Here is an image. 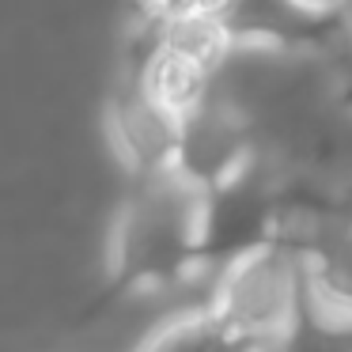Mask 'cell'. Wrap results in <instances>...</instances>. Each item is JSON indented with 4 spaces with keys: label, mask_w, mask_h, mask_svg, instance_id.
Wrapping results in <instances>:
<instances>
[{
    "label": "cell",
    "mask_w": 352,
    "mask_h": 352,
    "mask_svg": "<svg viewBox=\"0 0 352 352\" xmlns=\"http://www.w3.org/2000/svg\"><path fill=\"white\" fill-rule=\"evenodd\" d=\"M178 125H182V118L170 114L167 107H160L133 76L114 95L107 114L110 144H114L118 160L125 163V170L133 178L175 167Z\"/></svg>",
    "instance_id": "obj_4"
},
{
    "label": "cell",
    "mask_w": 352,
    "mask_h": 352,
    "mask_svg": "<svg viewBox=\"0 0 352 352\" xmlns=\"http://www.w3.org/2000/svg\"><path fill=\"white\" fill-rule=\"evenodd\" d=\"M254 155H258V144H254L250 122L216 99H205L178 125L175 170L190 178L197 190H212V186L228 182Z\"/></svg>",
    "instance_id": "obj_3"
},
{
    "label": "cell",
    "mask_w": 352,
    "mask_h": 352,
    "mask_svg": "<svg viewBox=\"0 0 352 352\" xmlns=\"http://www.w3.org/2000/svg\"><path fill=\"white\" fill-rule=\"evenodd\" d=\"M148 12V19L155 23H167V19H178V16H190L197 8V0H140Z\"/></svg>",
    "instance_id": "obj_7"
},
{
    "label": "cell",
    "mask_w": 352,
    "mask_h": 352,
    "mask_svg": "<svg viewBox=\"0 0 352 352\" xmlns=\"http://www.w3.org/2000/svg\"><path fill=\"white\" fill-rule=\"evenodd\" d=\"M349 19H352V8H349Z\"/></svg>",
    "instance_id": "obj_10"
},
{
    "label": "cell",
    "mask_w": 352,
    "mask_h": 352,
    "mask_svg": "<svg viewBox=\"0 0 352 352\" xmlns=\"http://www.w3.org/2000/svg\"><path fill=\"white\" fill-rule=\"evenodd\" d=\"M307 261L284 243H269L254 254L212 269L208 314L246 349L276 344L303 311Z\"/></svg>",
    "instance_id": "obj_2"
},
{
    "label": "cell",
    "mask_w": 352,
    "mask_h": 352,
    "mask_svg": "<svg viewBox=\"0 0 352 352\" xmlns=\"http://www.w3.org/2000/svg\"><path fill=\"white\" fill-rule=\"evenodd\" d=\"M155 34H160V50H167L175 57H186V61H193L205 72L220 69V61L231 50V34L223 27V19L197 16V12L167 19V23H155Z\"/></svg>",
    "instance_id": "obj_5"
},
{
    "label": "cell",
    "mask_w": 352,
    "mask_h": 352,
    "mask_svg": "<svg viewBox=\"0 0 352 352\" xmlns=\"http://www.w3.org/2000/svg\"><path fill=\"white\" fill-rule=\"evenodd\" d=\"M299 8L314 19H337V16H349L352 0H296Z\"/></svg>",
    "instance_id": "obj_8"
},
{
    "label": "cell",
    "mask_w": 352,
    "mask_h": 352,
    "mask_svg": "<svg viewBox=\"0 0 352 352\" xmlns=\"http://www.w3.org/2000/svg\"><path fill=\"white\" fill-rule=\"evenodd\" d=\"M201 205L205 190L175 167L137 175L122 201L110 239V269L125 292H167L201 265Z\"/></svg>",
    "instance_id": "obj_1"
},
{
    "label": "cell",
    "mask_w": 352,
    "mask_h": 352,
    "mask_svg": "<svg viewBox=\"0 0 352 352\" xmlns=\"http://www.w3.org/2000/svg\"><path fill=\"white\" fill-rule=\"evenodd\" d=\"M250 352H276V344H265V349H250Z\"/></svg>",
    "instance_id": "obj_9"
},
{
    "label": "cell",
    "mask_w": 352,
    "mask_h": 352,
    "mask_svg": "<svg viewBox=\"0 0 352 352\" xmlns=\"http://www.w3.org/2000/svg\"><path fill=\"white\" fill-rule=\"evenodd\" d=\"M133 352H250V349L239 344L208 311H182L170 314L163 326H155L140 341V349Z\"/></svg>",
    "instance_id": "obj_6"
}]
</instances>
